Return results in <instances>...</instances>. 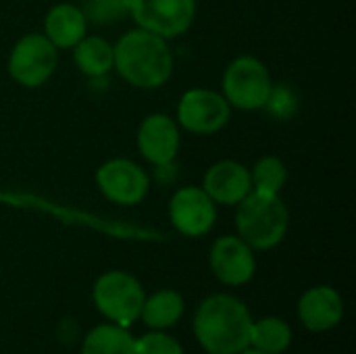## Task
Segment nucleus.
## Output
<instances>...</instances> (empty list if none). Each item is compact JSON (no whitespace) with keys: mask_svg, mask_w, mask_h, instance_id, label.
<instances>
[{"mask_svg":"<svg viewBox=\"0 0 356 354\" xmlns=\"http://www.w3.org/2000/svg\"><path fill=\"white\" fill-rule=\"evenodd\" d=\"M202 190L215 204L236 207L252 190L250 171L238 161H219L204 173Z\"/></svg>","mask_w":356,"mask_h":354,"instance_id":"4468645a","label":"nucleus"},{"mask_svg":"<svg viewBox=\"0 0 356 354\" xmlns=\"http://www.w3.org/2000/svg\"><path fill=\"white\" fill-rule=\"evenodd\" d=\"M298 317L309 332H330L344 317V300L338 290L330 286H315L300 296Z\"/></svg>","mask_w":356,"mask_h":354,"instance_id":"ddd939ff","label":"nucleus"},{"mask_svg":"<svg viewBox=\"0 0 356 354\" xmlns=\"http://www.w3.org/2000/svg\"><path fill=\"white\" fill-rule=\"evenodd\" d=\"M184 315V298L175 290H159L152 296L144 298L140 319L150 330H167L173 328Z\"/></svg>","mask_w":356,"mask_h":354,"instance_id":"f3484780","label":"nucleus"},{"mask_svg":"<svg viewBox=\"0 0 356 354\" xmlns=\"http://www.w3.org/2000/svg\"><path fill=\"white\" fill-rule=\"evenodd\" d=\"M273 81L269 69L254 56L234 58L223 73V98L240 111H257L269 104Z\"/></svg>","mask_w":356,"mask_h":354,"instance_id":"39448f33","label":"nucleus"},{"mask_svg":"<svg viewBox=\"0 0 356 354\" xmlns=\"http://www.w3.org/2000/svg\"><path fill=\"white\" fill-rule=\"evenodd\" d=\"M238 354H265V353H261V351H257V348H252V346H248V348H244L242 353H238Z\"/></svg>","mask_w":356,"mask_h":354,"instance_id":"5701e85b","label":"nucleus"},{"mask_svg":"<svg viewBox=\"0 0 356 354\" xmlns=\"http://www.w3.org/2000/svg\"><path fill=\"white\" fill-rule=\"evenodd\" d=\"M292 344V330L280 317H265L252 321L250 328V346L265 354L286 353Z\"/></svg>","mask_w":356,"mask_h":354,"instance_id":"6ab92c4d","label":"nucleus"},{"mask_svg":"<svg viewBox=\"0 0 356 354\" xmlns=\"http://www.w3.org/2000/svg\"><path fill=\"white\" fill-rule=\"evenodd\" d=\"M138 150L148 163L156 167L173 163L179 150L177 123L165 113L148 115L138 129Z\"/></svg>","mask_w":356,"mask_h":354,"instance_id":"f8f14e48","label":"nucleus"},{"mask_svg":"<svg viewBox=\"0 0 356 354\" xmlns=\"http://www.w3.org/2000/svg\"><path fill=\"white\" fill-rule=\"evenodd\" d=\"M127 8L140 29L165 40L186 33L196 17V0H127Z\"/></svg>","mask_w":356,"mask_h":354,"instance_id":"0eeeda50","label":"nucleus"},{"mask_svg":"<svg viewBox=\"0 0 356 354\" xmlns=\"http://www.w3.org/2000/svg\"><path fill=\"white\" fill-rule=\"evenodd\" d=\"M81 354H136V338L127 328L104 323L86 336Z\"/></svg>","mask_w":356,"mask_h":354,"instance_id":"a211bd4d","label":"nucleus"},{"mask_svg":"<svg viewBox=\"0 0 356 354\" xmlns=\"http://www.w3.org/2000/svg\"><path fill=\"white\" fill-rule=\"evenodd\" d=\"M236 207L238 236L252 250H271L286 238L290 211L280 194L250 190Z\"/></svg>","mask_w":356,"mask_h":354,"instance_id":"7ed1b4c3","label":"nucleus"},{"mask_svg":"<svg viewBox=\"0 0 356 354\" xmlns=\"http://www.w3.org/2000/svg\"><path fill=\"white\" fill-rule=\"evenodd\" d=\"M232 106L223 94L207 88L188 90L177 104V121L184 129L196 136H211L223 129L229 121Z\"/></svg>","mask_w":356,"mask_h":354,"instance_id":"6e6552de","label":"nucleus"},{"mask_svg":"<svg viewBox=\"0 0 356 354\" xmlns=\"http://www.w3.org/2000/svg\"><path fill=\"white\" fill-rule=\"evenodd\" d=\"M169 219L179 234L200 238L213 230L217 207L202 188L184 186L169 200Z\"/></svg>","mask_w":356,"mask_h":354,"instance_id":"9d476101","label":"nucleus"},{"mask_svg":"<svg viewBox=\"0 0 356 354\" xmlns=\"http://www.w3.org/2000/svg\"><path fill=\"white\" fill-rule=\"evenodd\" d=\"M211 269L225 286H244L254 277V250L240 236H223L211 248Z\"/></svg>","mask_w":356,"mask_h":354,"instance_id":"9b49d317","label":"nucleus"},{"mask_svg":"<svg viewBox=\"0 0 356 354\" xmlns=\"http://www.w3.org/2000/svg\"><path fill=\"white\" fill-rule=\"evenodd\" d=\"M92 298L100 315H104L111 323L129 328L140 319L146 292L131 273L106 271L96 280Z\"/></svg>","mask_w":356,"mask_h":354,"instance_id":"20e7f679","label":"nucleus"},{"mask_svg":"<svg viewBox=\"0 0 356 354\" xmlns=\"http://www.w3.org/2000/svg\"><path fill=\"white\" fill-rule=\"evenodd\" d=\"M288 182V169L277 156H263L254 163L250 171V184L257 192L280 194Z\"/></svg>","mask_w":356,"mask_h":354,"instance_id":"aec40b11","label":"nucleus"},{"mask_svg":"<svg viewBox=\"0 0 356 354\" xmlns=\"http://www.w3.org/2000/svg\"><path fill=\"white\" fill-rule=\"evenodd\" d=\"M136 354H184V348L173 336L163 330H152L136 340Z\"/></svg>","mask_w":356,"mask_h":354,"instance_id":"4be33fe9","label":"nucleus"},{"mask_svg":"<svg viewBox=\"0 0 356 354\" xmlns=\"http://www.w3.org/2000/svg\"><path fill=\"white\" fill-rule=\"evenodd\" d=\"M81 13L86 21L94 25H108L129 17L127 0H86Z\"/></svg>","mask_w":356,"mask_h":354,"instance_id":"412c9836","label":"nucleus"},{"mask_svg":"<svg viewBox=\"0 0 356 354\" xmlns=\"http://www.w3.org/2000/svg\"><path fill=\"white\" fill-rule=\"evenodd\" d=\"M88 31V21L79 6L60 2L52 6L44 19V35L56 48H73Z\"/></svg>","mask_w":356,"mask_h":354,"instance_id":"2eb2a0df","label":"nucleus"},{"mask_svg":"<svg viewBox=\"0 0 356 354\" xmlns=\"http://www.w3.org/2000/svg\"><path fill=\"white\" fill-rule=\"evenodd\" d=\"M96 184L102 196L121 207L140 204L150 188L146 171L129 159H111L96 171Z\"/></svg>","mask_w":356,"mask_h":354,"instance_id":"1a4fd4ad","label":"nucleus"},{"mask_svg":"<svg viewBox=\"0 0 356 354\" xmlns=\"http://www.w3.org/2000/svg\"><path fill=\"white\" fill-rule=\"evenodd\" d=\"M73 61L77 69L88 77H102L113 69L115 52L113 46L100 35H83L73 46Z\"/></svg>","mask_w":356,"mask_h":354,"instance_id":"dca6fc26","label":"nucleus"},{"mask_svg":"<svg viewBox=\"0 0 356 354\" xmlns=\"http://www.w3.org/2000/svg\"><path fill=\"white\" fill-rule=\"evenodd\" d=\"M113 69L131 86L154 90L169 81L173 73V54L165 38L146 29L127 31L115 46Z\"/></svg>","mask_w":356,"mask_h":354,"instance_id":"f03ea898","label":"nucleus"},{"mask_svg":"<svg viewBox=\"0 0 356 354\" xmlns=\"http://www.w3.org/2000/svg\"><path fill=\"white\" fill-rule=\"evenodd\" d=\"M252 317L232 294H213L194 315V336L209 354H238L250 346Z\"/></svg>","mask_w":356,"mask_h":354,"instance_id":"f257e3e1","label":"nucleus"},{"mask_svg":"<svg viewBox=\"0 0 356 354\" xmlns=\"http://www.w3.org/2000/svg\"><path fill=\"white\" fill-rule=\"evenodd\" d=\"M58 48L44 33L23 35L8 54V73L23 88L44 86L58 63Z\"/></svg>","mask_w":356,"mask_h":354,"instance_id":"423d86ee","label":"nucleus"}]
</instances>
